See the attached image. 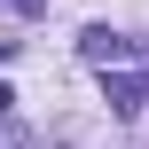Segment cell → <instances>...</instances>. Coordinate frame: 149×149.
Returning <instances> with one entry per match:
<instances>
[{"label": "cell", "instance_id": "6da1fadb", "mask_svg": "<svg viewBox=\"0 0 149 149\" xmlns=\"http://www.w3.org/2000/svg\"><path fill=\"white\" fill-rule=\"evenodd\" d=\"M79 55H86L94 71H118V63L134 55V39H126V31H110V24H86V31H79Z\"/></svg>", "mask_w": 149, "mask_h": 149}, {"label": "cell", "instance_id": "7a4b0ae2", "mask_svg": "<svg viewBox=\"0 0 149 149\" xmlns=\"http://www.w3.org/2000/svg\"><path fill=\"white\" fill-rule=\"evenodd\" d=\"M110 110L118 118H141L149 110V79H110Z\"/></svg>", "mask_w": 149, "mask_h": 149}, {"label": "cell", "instance_id": "3957f363", "mask_svg": "<svg viewBox=\"0 0 149 149\" xmlns=\"http://www.w3.org/2000/svg\"><path fill=\"white\" fill-rule=\"evenodd\" d=\"M0 8H16V16H47V0H0Z\"/></svg>", "mask_w": 149, "mask_h": 149}]
</instances>
